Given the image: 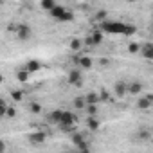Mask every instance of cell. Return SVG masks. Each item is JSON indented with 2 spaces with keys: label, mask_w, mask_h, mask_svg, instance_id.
Masks as SVG:
<instances>
[{
  "label": "cell",
  "mask_w": 153,
  "mask_h": 153,
  "mask_svg": "<svg viewBox=\"0 0 153 153\" xmlns=\"http://www.w3.org/2000/svg\"><path fill=\"white\" fill-rule=\"evenodd\" d=\"M101 31L103 33H112V34H124L126 33V24H123V22H103Z\"/></svg>",
  "instance_id": "cell-1"
},
{
  "label": "cell",
  "mask_w": 153,
  "mask_h": 153,
  "mask_svg": "<svg viewBox=\"0 0 153 153\" xmlns=\"http://www.w3.org/2000/svg\"><path fill=\"white\" fill-rule=\"evenodd\" d=\"M15 34L18 40H29L31 38V27L27 24H18L15 29Z\"/></svg>",
  "instance_id": "cell-2"
},
{
  "label": "cell",
  "mask_w": 153,
  "mask_h": 153,
  "mask_svg": "<svg viewBox=\"0 0 153 153\" xmlns=\"http://www.w3.org/2000/svg\"><path fill=\"white\" fill-rule=\"evenodd\" d=\"M68 83L74 85V87H81L83 79H81V72H79V68H74V70L68 72Z\"/></svg>",
  "instance_id": "cell-3"
},
{
  "label": "cell",
  "mask_w": 153,
  "mask_h": 153,
  "mask_svg": "<svg viewBox=\"0 0 153 153\" xmlns=\"http://www.w3.org/2000/svg\"><path fill=\"white\" fill-rule=\"evenodd\" d=\"M29 142L33 144V146H42L43 142H45V139H47V135L43 133V131H34V133H31L29 137Z\"/></svg>",
  "instance_id": "cell-4"
},
{
  "label": "cell",
  "mask_w": 153,
  "mask_h": 153,
  "mask_svg": "<svg viewBox=\"0 0 153 153\" xmlns=\"http://www.w3.org/2000/svg\"><path fill=\"white\" fill-rule=\"evenodd\" d=\"M114 92H115L117 97H124V96L128 94V85L123 83V81H117V83L114 85Z\"/></svg>",
  "instance_id": "cell-5"
},
{
  "label": "cell",
  "mask_w": 153,
  "mask_h": 153,
  "mask_svg": "<svg viewBox=\"0 0 153 153\" xmlns=\"http://www.w3.org/2000/svg\"><path fill=\"white\" fill-rule=\"evenodd\" d=\"M74 61L79 65V68H90L92 67V58H88V56H76Z\"/></svg>",
  "instance_id": "cell-6"
},
{
  "label": "cell",
  "mask_w": 153,
  "mask_h": 153,
  "mask_svg": "<svg viewBox=\"0 0 153 153\" xmlns=\"http://www.w3.org/2000/svg\"><path fill=\"white\" fill-rule=\"evenodd\" d=\"M140 54L146 58V59H153V43H142L140 45Z\"/></svg>",
  "instance_id": "cell-7"
},
{
  "label": "cell",
  "mask_w": 153,
  "mask_h": 153,
  "mask_svg": "<svg viewBox=\"0 0 153 153\" xmlns=\"http://www.w3.org/2000/svg\"><path fill=\"white\" fill-rule=\"evenodd\" d=\"M40 68H42V63H40V61H36V59H29V61H27V65H25V70H27L29 74L38 72Z\"/></svg>",
  "instance_id": "cell-8"
},
{
  "label": "cell",
  "mask_w": 153,
  "mask_h": 153,
  "mask_svg": "<svg viewBox=\"0 0 153 153\" xmlns=\"http://www.w3.org/2000/svg\"><path fill=\"white\" fill-rule=\"evenodd\" d=\"M153 105V96H144L142 99H139V103H137V106L140 108V110H144V108H149Z\"/></svg>",
  "instance_id": "cell-9"
},
{
  "label": "cell",
  "mask_w": 153,
  "mask_h": 153,
  "mask_svg": "<svg viewBox=\"0 0 153 153\" xmlns=\"http://www.w3.org/2000/svg\"><path fill=\"white\" fill-rule=\"evenodd\" d=\"M65 13H67V9H65L63 6H56V7H54V9H52V11H51L49 15H51V16H52L54 20H59V18H61V16H63Z\"/></svg>",
  "instance_id": "cell-10"
},
{
  "label": "cell",
  "mask_w": 153,
  "mask_h": 153,
  "mask_svg": "<svg viewBox=\"0 0 153 153\" xmlns=\"http://www.w3.org/2000/svg\"><path fill=\"white\" fill-rule=\"evenodd\" d=\"M142 92V83L139 81H133V83H128V94H140Z\"/></svg>",
  "instance_id": "cell-11"
},
{
  "label": "cell",
  "mask_w": 153,
  "mask_h": 153,
  "mask_svg": "<svg viewBox=\"0 0 153 153\" xmlns=\"http://www.w3.org/2000/svg\"><path fill=\"white\" fill-rule=\"evenodd\" d=\"M61 115H63V112H61V110H54V112H51V114L47 115V119H49L51 123H56V124H59V121H61Z\"/></svg>",
  "instance_id": "cell-12"
},
{
  "label": "cell",
  "mask_w": 153,
  "mask_h": 153,
  "mask_svg": "<svg viewBox=\"0 0 153 153\" xmlns=\"http://www.w3.org/2000/svg\"><path fill=\"white\" fill-rule=\"evenodd\" d=\"M85 99H87V105H97V103L101 101V97H99L96 92H88V94L85 96Z\"/></svg>",
  "instance_id": "cell-13"
},
{
  "label": "cell",
  "mask_w": 153,
  "mask_h": 153,
  "mask_svg": "<svg viewBox=\"0 0 153 153\" xmlns=\"http://www.w3.org/2000/svg\"><path fill=\"white\" fill-rule=\"evenodd\" d=\"M90 40H92L94 45H99V43L103 42V31H101V29H99V31H94V33L90 34Z\"/></svg>",
  "instance_id": "cell-14"
},
{
  "label": "cell",
  "mask_w": 153,
  "mask_h": 153,
  "mask_svg": "<svg viewBox=\"0 0 153 153\" xmlns=\"http://www.w3.org/2000/svg\"><path fill=\"white\" fill-rule=\"evenodd\" d=\"M87 126H88V130L97 131V130H99V121H97L96 117H87Z\"/></svg>",
  "instance_id": "cell-15"
},
{
  "label": "cell",
  "mask_w": 153,
  "mask_h": 153,
  "mask_svg": "<svg viewBox=\"0 0 153 153\" xmlns=\"http://www.w3.org/2000/svg\"><path fill=\"white\" fill-rule=\"evenodd\" d=\"M40 7H42V9H45V11H49V13H51V11H52V9H54V7H56V4H54V2H52V0H43V2H42V4H40Z\"/></svg>",
  "instance_id": "cell-16"
},
{
  "label": "cell",
  "mask_w": 153,
  "mask_h": 153,
  "mask_svg": "<svg viewBox=\"0 0 153 153\" xmlns=\"http://www.w3.org/2000/svg\"><path fill=\"white\" fill-rule=\"evenodd\" d=\"M29 76H31V74H29V72H27V70L24 68V70H20V72L16 74V78H18V81H22V83H25V81L29 79Z\"/></svg>",
  "instance_id": "cell-17"
},
{
  "label": "cell",
  "mask_w": 153,
  "mask_h": 153,
  "mask_svg": "<svg viewBox=\"0 0 153 153\" xmlns=\"http://www.w3.org/2000/svg\"><path fill=\"white\" fill-rule=\"evenodd\" d=\"M74 106L76 108H87V99L85 97H76L74 99Z\"/></svg>",
  "instance_id": "cell-18"
},
{
  "label": "cell",
  "mask_w": 153,
  "mask_h": 153,
  "mask_svg": "<svg viewBox=\"0 0 153 153\" xmlns=\"http://www.w3.org/2000/svg\"><path fill=\"white\" fill-rule=\"evenodd\" d=\"M29 112H33V114H40V112H42V106H40L36 101H29Z\"/></svg>",
  "instance_id": "cell-19"
},
{
  "label": "cell",
  "mask_w": 153,
  "mask_h": 153,
  "mask_svg": "<svg viewBox=\"0 0 153 153\" xmlns=\"http://www.w3.org/2000/svg\"><path fill=\"white\" fill-rule=\"evenodd\" d=\"M87 114H88V117H96V114H97V106L96 105H87Z\"/></svg>",
  "instance_id": "cell-20"
},
{
  "label": "cell",
  "mask_w": 153,
  "mask_h": 153,
  "mask_svg": "<svg viewBox=\"0 0 153 153\" xmlns=\"http://www.w3.org/2000/svg\"><path fill=\"white\" fill-rule=\"evenodd\" d=\"M7 101L6 99H2V101H0V115H4L6 117V114H7Z\"/></svg>",
  "instance_id": "cell-21"
},
{
  "label": "cell",
  "mask_w": 153,
  "mask_h": 153,
  "mask_svg": "<svg viewBox=\"0 0 153 153\" xmlns=\"http://www.w3.org/2000/svg\"><path fill=\"white\" fill-rule=\"evenodd\" d=\"M140 51V45L139 43H135V42H131L130 45H128V52H131V54H135V52H139Z\"/></svg>",
  "instance_id": "cell-22"
},
{
  "label": "cell",
  "mask_w": 153,
  "mask_h": 153,
  "mask_svg": "<svg viewBox=\"0 0 153 153\" xmlns=\"http://www.w3.org/2000/svg\"><path fill=\"white\" fill-rule=\"evenodd\" d=\"M11 97H13V101H22L24 99V94L20 90H13L11 92Z\"/></svg>",
  "instance_id": "cell-23"
},
{
  "label": "cell",
  "mask_w": 153,
  "mask_h": 153,
  "mask_svg": "<svg viewBox=\"0 0 153 153\" xmlns=\"http://www.w3.org/2000/svg\"><path fill=\"white\" fill-rule=\"evenodd\" d=\"M79 47H81V40H78V38H74V40L70 42V49H72V51H78Z\"/></svg>",
  "instance_id": "cell-24"
},
{
  "label": "cell",
  "mask_w": 153,
  "mask_h": 153,
  "mask_svg": "<svg viewBox=\"0 0 153 153\" xmlns=\"http://www.w3.org/2000/svg\"><path fill=\"white\" fill-rule=\"evenodd\" d=\"M70 20H74V15H72L70 11H67V13H65V15H63L58 22H70Z\"/></svg>",
  "instance_id": "cell-25"
},
{
  "label": "cell",
  "mask_w": 153,
  "mask_h": 153,
  "mask_svg": "<svg viewBox=\"0 0 153 153\" xmlns=\"http://www.w3.org/2000/svg\"><path fill=\"white\" fill-rule=\"evenodd\" d=\"M6 117H7V119H13V117H16V110H15L13 106H9V108H7V114H6Z\"/></svg>",
  "instance_id": "cell-26"
},
{
  "label": "cell",
  "mask_w": 153,
  "mask_h": 153,
  "mask_svg": "<svg viewBox=\"0 0 153 153\" xmlns=\"http://www.w3.org/2000/svg\"><path fill=\"white\" fill-rule=\"evenodd\" d=\"M96 18H97V20H99V22H101V24H103V22H106V20H105V18H106V11H99V13H97V16H96Z\"/></svg>",
  "instance_id": "cell-27"
},
{
  "label": "cell",
  "mask_w": 153,
  "mask_h": 153,
  "mask_svg": "<svg viewBox=\"0 0 153 153\" xmlns=\"http://www.w3.org/2000/svg\"><path fill=\"white\" fill-rule=\"evenodd\" d=\"M135 31H137L135 25H126V33H124V34H133Z\"/></svg>",
  "instance_id": "cell-28"
},
{
  "label": "cell",
  "mask_w": 153,
  "mask_h": 153,
  "mask_svg": "<svg viewBox=\"0 0 153 153\" xmlns=\"http://www.w3.org/2000/svg\"><path fill=\"white\" fill-rule=\"evenodd\" d=\"M79 153H92V151H90L88 148H85V149H79Z\"/></svg>",
  "instance_id": "cell-29"
}]
</instances>
